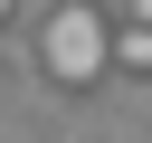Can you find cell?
Returning <instances> with one entry per match:
<instances>
[{"mask_svg":"<svg viewBox=\"0 0 152 143\" xmlns=\"http://www.w3.org/2000/svg\"><path fill=\"white\" fill-rule=\"evenodd\" d=\"M38 57H48L57 86H95V76L114 67V38H104V19H95L86 0H66V10L48 19V38H38Z\"/></svg>","mask_w":152,"mask_h":143,"instance_id":"1","label":"cell"},{"mask_svg":"<svg viewBox=\"0 0 152 143\" xmlns=\"http://www.w3.org/2000/svg\"><path fill=\"white\" fill-rule=\"evenodd\" d=\"M114 67H133V76H152V29H142V19H133V29L114 38Z\"/></svg>","mask_w":152,"mask_h":143,"instance_id":"2","label":"cell"},{"mask_svg":"<svg viewBox=\"0 0 152 143\" xmlns=\"http://www.w3.org/2000/svg\"><path fill=\"white\" fill-rule=\"evenodd\" d=\"M0 19H10V0H0Z\"/></svg>","mask_w":152,"mask_h":143,"instance_id":"4","label":"cell"},{"mask_svg":"<svg viewBox=\"0 0 152 143\" xmlns=\"http://www.w3.org/2000/svg\"><path fill=\"white\" fill-rule=\"evenodd\" d=\"M133 19H142V29H152V0H133Z\"/></svg>","mask_w":152,"mask_h":143,"instance_id":"3","label":"cell"}]
</instances>
